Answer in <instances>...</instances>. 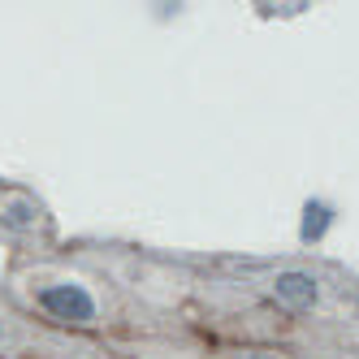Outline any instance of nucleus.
Returning <instances> with one entry per match:
<instances>
[{"label":"nucleus","instance_id":"nucleus-1","mask_svg":"<svg viewBox=\"0 0 359 359\" xmlns=\"http://www.w3.org/2000/svg\"><path fill=\"white\" fill-rule=\"evenodd\" d=\"M39 307L53 320H65V325H91L95 312H100V303L95 294L83 286V281H53V286H39Z\"/></svg>","mask_w":359,"mask_h":359},{"label":"nucleus","instance_id":"nucleus-2","mask_svg":"<svg viewBox=\"0 0 359 359\" xmlns=\"http://www.w3.org/2000/svg\"><path fill=\"white\" fill-rule=\"evenodd\" d=\"M273 299L281 307H290V312H307V307H316L320 286H316V277L307 269H281L273 277Z\"/></svg>","mask_w":359,"mask_h":359},{"label":"nucleus","instance_id":"nucleus-3","mask_svg":"<svg viewBox=\"0 0 359 359\" xmlns=\"http://www.w3.org/2000/svg\"><path fill=\"white\" fill-rule=\"evenodd\" d=\"M329 225H333V208H329V203H320V199H312V203H307V208H303V225H299V238H303V243H320Z\"/></svg>","mask_w":359,"mask_h":359},{"label":"nucleus","instance_id":"nucleus-4","mask_svg":"<svg viewBox=\"0 0 359 359\" xmlns=\"http://www.w3.org/2000/svg\"><path fill=\"white\" fill-rule=\"evenodd\" d=\"M251 359H277V355H251Z\"/></svg>","mask_w":359,"mask_h":359},{"label":"nucleus","instance_id":"nucleus-5","mask_svg":"<svg viewBox=\"0 0 359 359\" xmlns=\"http://www.w3.org/2000/svg\"><path fill=\"white\" fill-rule=\"evenodd\" d=\"M0 338H5V320H0Z\"/></svg>","mask_w":359,"mask_h":359}]
</instances>
